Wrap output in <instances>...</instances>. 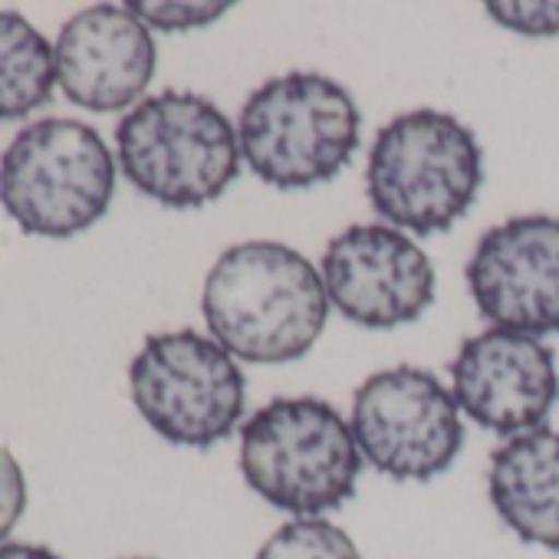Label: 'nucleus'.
<instances>
[{
  "label": "nucleus",
  "instance_id": "obj_8",
  "mask_svg": "<svg viewBox=\"0 0 559 559\" xmlns=\"http://www.w3.org/2000/svg\"><path fill=\"white\" fill-rule=\"evenodd\" d=\"M349 425L359 454L392 480H431L454 464L464 444L454 392L418 366L369 376L356 389Z\"/></svg>",
  "mask_w": 559,
  "mask_h": 559
},
{
  "label": "nucleus",
  "instance_id": "obj_7",
  "mask_svg": "<svg viewBox=\"0 0 559 559\" xmlns=\"http://www.w3.org/2000/svg\"><path fill=\"white\" fill-rule=\"evenodd\" d=\"M129 389L148 428L181 448L224 441L247 405V382L234 356L194 330L148 336L129 366Z\"/></svg>",
  "mask_w": 559,
  "mask_h": 559
},
{
  "label": "nucleus",
  "instance_id": "obj_12",
  "mask_svg": "<svg viewBox=\"0 0 559 559\" xmlns=\"http://www.w3.org/2000/svg\"><path fill=\"white\" fill-rule=\"evenodd\" d=\"M57 83L70 103L90 112L132 106L155 76V40L122 4H96L63 24L57 47Z\"/></svg>",
  "mask_w": 559,
  "mask_h": 559
},
{
  "label": "nucleus",
  "instance_id": "obj_10",
  "mask_svg": "<svg viewBox=\"0 0 559 559\" xmlns=\"http://www.w3.org/2000/svg\"><path fill=\"white\" fill-rule=\"evenodd\" d=\"M323 284L330 304L356 326L395 330L435 304V266L399 227L353 224L326 243Z\"/></svg>",
  "mask_w": 559,
  "mask_h": 559
},
{
  "label": "nucleus",
  "instance_id": "obj_11",
  "mask_svg": "<svg viewBox=\"0 0 559 559\" xmlns=\"http://www.w3.org/2000/svg\"><path fill=\"white\" fill-rule=\"evenodd\" d=\"M451 392L457 408L493 435L516 438L536 431L559 402L556 356L526 333H477L461 343L451 362Z\"/></svg>",
  "mask_w": 559,
  "mask_h": 559
},
{
  "label": "nucleus",
  "instance_id": "obj_15",
  "mask_svg": "<svg viewBox=\"0 0 559 559\" xmlns=\"http://www.w3.org/2000/svg\"><path fill=\"white\" fill-rule=\"evenodd\" d=\"M257 559H362L353 536L323 516L290 520L257 552Z\"/></svg>",
  "mask_w": 559,
  "mask_h": 559
},
{
  "label": "nucleus",
  "instance_id": "obj_3",
  "mask_svg": "<svg viewBox=\"0 0 559 559\" xmlns=\"http://www.w3.org/2000/svg\"><path fill=\"white\" fill-rule=\"evenodd\" d=\"M362 112L346 86L320 73H287L257 86L237 119L240 158L280 188L333 181L356 155Z\"/></svg>",
  "mask_w": 559,
  "mask_h": 559
},
{
  "label": "nucleus",
  "instance_id": "obj_4",
  "mask_svg": "<svg viewBox=\"0 0 559 559\" xmlns=\"http://www.w3.org/2000/svg\"><path fill=\"white\" fill-rule=\"evenodd\" d=\"M480 185L484 152L477 135L438 109H415L392 119L369 148V201L399 230H448L471 211Z\"/></svg>",
  "mask_w": 559,
  "mask_h": 559
},
{
  "label": "nucleus",
  "instance_id": "obj_14",
  "mask_svg": "<svg viewBox=\"0 0 559 559\" xmlns=\"http://www.w3.org/2000/svg\"><path fill=\"white\" fill-rule=\"evenodd\" d=\"M57 57L47 37L21 14L0 11V122H17L50 103Z\"/></svg>",
  "mask_w": 559,
  "mask_h": 559
},
{
  "label": "nucleus",
  "instance_id": "obj_17",
  "mask_svg": "<svg viewBox=\"0 0 559 559\" xmlns=\"http://www.w3.org/2000/svg\"><path fill=\"white\" fill-rule=\"evenodd\" d=\"M493 24L520 34V37H556L559 34V0H530V4H487Z\"/></svg>",
  "mask_w": 559,
  "mask_h": 559
},
{
  "label": "nucleus",
  "instance_id": "obj_13",
  "mask_svg": "<svg viewBox=\"0 0 559 559\" xmlns=\"http://www.w3.org/2000/svg\"><path fill=\"white\" fill-rule=\"evenodd\" d=\"M487 490L523 543L559 549V431L536 428L503 441L490 454Z\"/></svg>",
  "mask_w": 559,
  "mask_h": 559
},
{
  "label": "nucleus",
  "instance_id": "obj_16",
  "mask_svg": "<svg viewBox=\"0 0 559 559\" xmlns=\"http://www.w3.org/2000/svg\"><path fill=\"white\" fill-rule=\"evenodd\" d=\"M145 27H155L162 34H185L214 24L230 11V4H155V0H132L126 4Z\"/></svg>",
  "mask_w": 559,
  "mask_h": 559
},
{
  "label": "nucleus",
  "instance_id": "obj_2",
  "mask_svg": "<svg viewBox=\"0 0 559 559\" xmlns=\"http://www.w3.org/2000/svg\"><path fill=\"white\" fill-rule=\"evenodd\" d=\"M362 471L353 425L323 399H273L240 428V474L297 520L340 510Z\"/></svg>",
  "mask_w": 559,
  "mask_h": 559
},
{
  "label": "nucleus",
  "instance_id": "obj_19",
  "mask_svg": "<svg viewBox=\"0 0 559 559\" xmlns=\"http://www.w3.org/2000/svg\"><path fill=\"white\" fill-rule=\"evenodd\" d=\"M0 559H63V556L34 543H0Z\"/></svg>",
  "mask_w": 559,
  "mask_h": 559
},
{
  "label": "nucleus",
  "instance_id": "obj_9",
  "mask_svg": "<svg viewBox=\"0 0 559 559\" xmlns=\"http://www.w3.org/2000/svg\"><path fill=\"white\" fill-rule=\"evenodd\" d=\"M464 276L493 330L559 333V217L523 214L484 230Z\"/></svg>",
  "mask_w": 559,
  "mask_h": 559
},
{
  "label": "nucleus",
  "instance_id": "obj_6",
  "mask_svg": "<svg viewBox=\"0 0 559 559\" xmlns=\"http://www.w3.org/2000/svg\"><path fill=\"white\" fill-rule=\"evenodd\" d=\"M116 162L103 135L76 119L24 126L0 158V204L31 237L67 240L112 204Z\"/></svg>",
  "mask_w": 559,
  "mask_h": 559
},
{
  "label": "nucleus",
  "instance_id": "obj_1",
  "mask_svg": "<svg viewBox=\"0 0 559 559\" xmlns=\"http://www.w3.org/2000/svg\"><path fill=\"white\" fill-rule=\"evenodd\" d=\"M201 310L234 359L284 366L317 346L330 320V297L323 273L300 250L276 240H243L214 260Z\"/></svg>",
  "mask_w": 559,
  "mask_h": 559
},
{
  "label": "nucleus",
  "instance_id": "obj_5",
  "mask_svg": "<svg viewBox=\"0 0 559 559\" xmlns=\"http://www.w3.org/2000/svg\"><path fill=\"white\" fill-rule=\"evenodd\" d=\"M122 175L165 207H204L240 171L230 119L198 93L165 90L142 99L116 129Z\"/></svg>",
  "mask_w": 559,
  "mask_h": 559
},
{
  "label": "nucleus",
  "instance_id": "obj_18",
  "mask_svg": "<svg viewBox=\"0 0 559 559\" xmlns=\"http://www.w3.org/2000/svg\"><path fill=\"white\" fill-rule=\"evenodd\" d=\"M27 510V480L17 457L0 444V543H4Z\"/></svg>",
  "mask_w": 559,
  "mask_h": 559
}]
</instances>
